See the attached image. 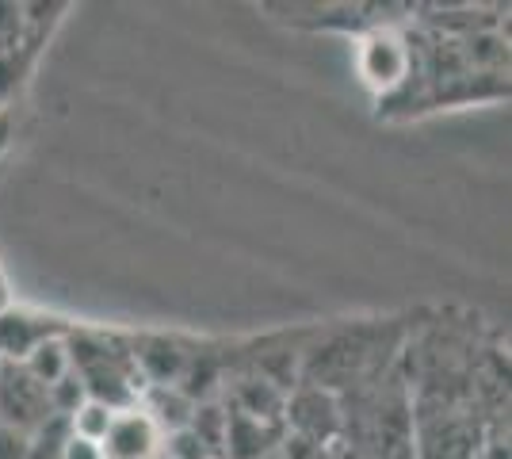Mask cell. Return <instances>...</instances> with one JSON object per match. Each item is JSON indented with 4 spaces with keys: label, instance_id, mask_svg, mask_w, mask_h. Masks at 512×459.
I'll use <instances>...</instances> for the list:
<instances>
[{
    "label": "cell",
    "instance_id": "cell-1",
    "mask_svg": "<svg viewBox=\"0 0 512 459\" xmlns=\"http://www.w3.org/2000/svg\"><path fill=\"white\" fill-rule=\"evenodd\" d=\"M50 414V391L43 383L23 372V364H0V421L31 437Z\"/></svg>",
    "mask_w": 512,
    "mask_h": 459
},
{
    "label": "cell",
    "instance_id": "cell-2",
    "mask_svg": "<svg viewBox=\"0 0 512 459\" xmlns=\"http://www.w3.org/2000/svg\"><path fill=\"white\" fill-rule=\"evenodd\" d=\"M58 333H69L62 318L12 303L0 314V364H23L43 341L58 337Z\"/></svg>",
    "mask_w": 512,
    "mask_h": 459
},
{
    "label": "cell",
    "instance_id": "cell-3",
    "mask_svg": "<svg viewBox=\"0 0 512 459\" xmlns=\"http://www.w3.org/2000/svg\"><path fill=\"white\" fill-rule=\"evenodd\" d=\"M356 69H360L363 85L375 92H390L406 81L409 73V46L402 35L394 31H371L360 43L356 54Z\"/></svg>",
    "mask_w": 512,
    "mask_h": 459
},
{
    "label": "cell",
    "instance_id": "cell-4",
    "mask_svg": "<svg viewBox=\"0 0 512 459\" xmlns=\"http://www.w3.org/2000/svg\"><path fill=\"white\" fill-rule=\"evenodd\" d=\"M165 433L153 425V417L142 406H130L111 417V429L100 440L104 459H161Z\"/></svg>",
    "mask_w": 512,
    "mask_h": 459
},
{
    "label": "cell",
    "instance_id": "cell-5",
    "mask_svg": "<svg viewBox=\"0 0 512 459\" xmlns=\"http://www.w3.org/2000/svg\"><path fill=\"white\" fill-rule=\"evenodd\" d=\"M283 421L291 429L295 440H306L314 448H325L329 440L337 437L341 429V417H337V406L329 394H299V398H287L283 406Z\"/></svg>",
    "mask_w": 512,
    "mask_h": 459
},
{
    "label": "cell",
    "instance_id": "cell-6",
    "mask_svg": "<svg viewBox=\"0 0 512 459\" xmlns=\"http://www.w3.org/2000/svg\"><path fill=\"white\" fill-rule=\"evenodd\" d=\"M73 333V329H69ZM69 333H58V337H50L43 341L39 349L31 352L27 360H23V372L31 375L35 383H43L46 391L50 387H58L65 375L73 372V349H69Z\"/></svg>",
    "mask_w": 512,
    "mask_h": 459
},
{
    "label": "cell",
    "instance_id": "cell-7",
    "mask_svg": "<svg viewBox=\"0 0 512 459\" xmlns=\"http://www.w3.org/2000/svg\"><path fill=\"white\" fill-rule=\"evenodd\" d=\"M115 414H119V410H111V406H104V402L88 398L85 406L69 417V433H73V437H81V440H92V444H100L104 433L111 429V417Z\"/></svg>",
    "mask_w": 512,
    "mask_h": 459
},
{
    "label": "cell",
    "instance_id": "cell-8",
    "mask_svg": "<svg viewBox=\"0 0 512 459\" xmlns=\"http://www.w3.org/2000/svg\"><path fill=\"white\" fill-rule=\"evenodd\" d=\"M65 440H69V421L58 414H50L31 433V459H62V448Z\"/></svg>",
    "mask_w": 512,
    "mask_h": 459
},
{
    "label": "cell",
    "instance_id": "cell-9",
    "mask_svg": "<svg viewBox=\"0 0 512 459\" xmlns=\"http://www.w3.org/2000/svg\"><path fill=\"white\" fill-rule=\"evenodd\" d=\"M161 459H218L203 444V440L195 437L192 429L184 425V429H176V433H165V444H161Z\"/></svg>",
    "mask_w": 512,
    "mask_h": 459
},
{
    "label": "cell",
    "instance_id": "cell-10",
    "mask_svg": "<svg viewBox=\"0 0 512 459\" xmlns=\"http://www.w3.org/2000/svg\"><path fill=\"white\" fill-rule=\"evenodd\" d=\"M0 459H31V437L0 421Z\"/></svg>",
    "mask_w": 512,
    "mask_h": 459
},
{
    "label": "cell",
    "instance_id": "cell-11",
    "mask_svg": "<svg viewBox=\"0 0 512 459\" xmlns=\"http://www.w3.org/2000/svg\"><path fill=\"white\" fill-rule=\"evenodd\" d=\"M62 459H104V452H100V444L69 433V440H65V448H62Z\"/></svg>",
    "mask_w": 512,
    "mask_h": 459
},
{
    "label": "cell",
    "instance_id": "cell-12",
    "mask_svg": "<svg viewBox=\"0 0 512 459\" xmlns=\"http://www.w3.org/2000/svg\"><path fill=\"white\" fill-rule=\"evenodd\" d=\"M12 138H16V115H12L8 108H0V157L8 153Z\"/></svg>",
    "mask_w": 512,
    "mask_h": 459
},
{
    "label": "cell",
    "instance_id": "cell-13",
    "mask_svg": "<svg viewBox=\"0 0 512 459\" xmlns=\"http://www.w3.org/2000/svg\"><path fill=\"white\" fill-rule=\"evenodd\" d=\"M12 306V287H8V276H4V268H0V314Z\"/></svg>",
    "mask_w": 512,
    "mask_h": 459
}]
</instances>
